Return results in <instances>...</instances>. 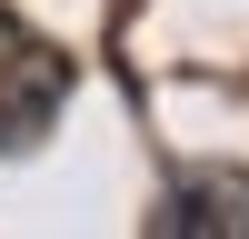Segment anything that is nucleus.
I'll return each instance as SVG.
<instances>
[{
    "label": "nucleus",
    "mask_w": 249,
    "mask_h": 239,
    "mask_svg": "<svg viewBox=\"0 0 249 239\" xmlns=\"http://www.w3.org/2000/svg\"><path fill=\"white\" fill-rule=\"evenodd\" d=\"M70 90H80L70 50H60L50 30H30V20L0 0V159L40 150V139H50V120L70 110Z\"/></svg>",
    "instance_id": "1"
},
{
    "label": "nucleus",
    "mask_w": 249,
    "mask_h": 239,
    "mask_svg": "<svg viewBox=\"0 0 249 239\" xmlns=\"http://www.w3.org/2000/svg\"><path fill=\"white\" fill-rule=\"evenodd\" d=\"M150 239H249V170L170 179L160 209H150Z\"/></svg>",
    "instance_id": "2"
}]
</instances>
